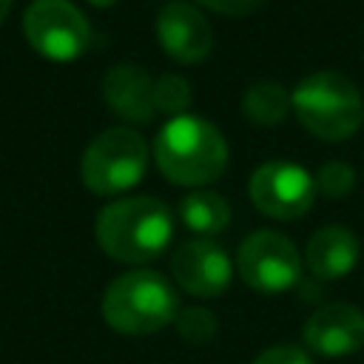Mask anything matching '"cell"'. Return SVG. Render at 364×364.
Returning a JSON list of instances; mask_svg holds the SVG:
<instances>
[{"mask_svg": "<svg viewBox=\"0 0 364 364\" xmlns=\"http://www.w3.org/2000/svg\"><path fill=\"white\" fill-rule=\"evenodd\" d=\"M100 247L125 264L156 259L173 239V213L156 196H128L105 205L94 225Z\"/></svg>", "mask_w": 364, "mask_h": 364, "instance_id": "obj_1", "label": "cell"}, {"mask_svg": "<svg viewBox=\"0 0 364 364\" xmlns=\"http://www.w3.org/2000/svg\"><path fill=\"white\" fill-rule=\"evenodd\" d=\"M154 159L171 182L193 188L222 176L228 165V142L213 122L179 114L159 128L154 139Z\"/></svg>", "mask_w": 364, "mask_h": 364, "instance_id": "obj_2", "label": "cell"}, {"mask_svg": "<svg viewBox=\"0 0 364 364\" xmlns=\"http://www.w3.org/2000/svg\"><path fill=\"white\" fill-rule=\"evenodd\" d=\"M176 313V290L156 270H128L102 293V318L122 336H151L173 324Z\"/></svg>", "mask_w": 364, "mask_h": 364, "instance_id": "obj_3", "label": "cell"}, {"mask_svg": "<svg viewBox=\"0 0 364 364\" xmlns=\"http://www.w3.org/2000/svg\"><path fill=\"white\" fill-rule=\"evenodd\" d=\"M290 108L321 139H347L364 122V100L355 82L338 71H313L290 91Z\"/></svg>", "mask_w": 364, "mask_h": 364, "instance_id": "obj_4", "label": "cell"}, {"mask_svg": "<svg viewBox=\"0 0 364 364\" xmlns=\"http://www.w3.org/2000/svg\"><path fill=\"white\" fill-rule=\"evenodd\" d=\"M148 168V145L134 128H108L91 139L80 173L88 191L100 196L134 188Z\"/></svg>", "mask_w": 364, "mask_h": 364, "instance_id": "obj_5", "label": "cell"}, {"mask_svg": "<svg viewBox=\"0 0 364 364\" xmlns=\"http://www.w3.org/2000/svg\"><path fill=\"white\" fill-rule=\"evenodd\" d=\"M236 267L247 287L259 293H284L301 276V256L287 236L276 230H256L242 239Z\"/></svg>", "mask_w": 364, "mask_h": 364, "instance_id": "obj_6", "label": "cell"}, {"mask_svg": "<svg viewBox=\"0 0 364 364\" xmlns=\"http://www.w3.org/2000/svg\"><path fill=\"white\" fill-rule=\"evenodd\" d=\"M26 40L48 60H74L91 43L85 14L68 0H34L23 17Z\"/></svg>", "mask_w": 364, "mask_h": 364, "instance_id": "obj_7", "label": "cell"}, {"mask_svg": "<svg viewBox=\"0 0 364 364\" xmlns=\"http://www.w3.org/2000/svg\"><path fill=\"white\" fill-rule=\"evenodd\" d=\"M247 193L264 216L299 219L310 210L316 199V182L307 168L287 159H270L253 171Z\"/></svg>", "mask_w": 364, "mask_h": 364, "instance_id": "obj_8", "label": "cell"}, {"mask_svg": "<svg viewBox=\"0 0 364 364\" xmlns=\"http://www.w3.org/2000/svg\"><path fill=\"white\" fill-rule=\"evenodd\" d=\"M176 284L199 299H216L230 287L233 264L213 239H188L171 256Z\"/></svg>", "mask_w": 364, "mask_h": 364, "instance_id": "obj_9", "label": "cell"}, {"mask_svg": "<svg viewBox=\"0 0 364 364\" xmlns=\"http://www.w3.org/2000/svg\"><path fill=\"white\" fill-rule=\"evenodd\" d=\"M301 338L321 358H344L364 347V313L350 301L321 304L304 321Z\"/></svg>", "mask_w": 364, "mask_h": 364, "instance_id": "obj_10", "label": "cell"}, {"mask_svg": "<svg viewBox=\"0 0 364 364\" xmlns=\"http://www.w3.org/2000/svg\"><path fill=\"white\" fill-rule=\"evenodd\" d=\"M156 37H159L162 48L179 63H199L213 48L210 23L205 20V14L196 6H191L185 0H171L159 9Z\"/></svg>", "mask_w": 364, "mask_h": 364, "instance_id": "obj_11", "label": "cell"}, {"mask_svg": "<svg viewBox=\"0 0 364 364\" xmlns=\"http://www.w3.org/2000/svg\"><path fill=\"white\" fill-rule=\"evenodd\" d=\"M102 94L111 111H117L125 119L148 122L156 111L154 105V80L142 65L119 63L114 65L102 80Z\"/></svg>", "mask_w": 364, "mask_h": 364, "instance_id": "obj_12", "label": "cell"}, {"mask_svg": "<svg viewBox=\"0 0 364 364\" xmlns=\"http://www.w3.org/2000/svg\"><path fill=\"white\" fill-rule=\"evenodd\" d=\"M361 256V242L358 236L344 228V225H324L318 228L304 250L307 267L318 279H341L347 276Z\"/></svg>", "mask_w": 364, "mask_h": 364, "instance_id": "obj_13", "label": "cell"}, {"mask_svg": "<svg viewBox=\"0 0 364 364\" xmlns=\"http://www.w3.org/2000/svg\"><path fill=\"white\" fill-rule=\"evenodd\" d=\"M179 219L188 230L199 233L202 239L216 236L228 228L230 222V205L225 196L213 193V191H193L188 196H182L179 202Z\"/></svg>", "mask_w": 364, "mask_h": 364, "instance_id": "obj_14", "label": "cell"}, {"mask_svg": "<svg viewBox=\"0 0 364 364\" xmlns=\"http://www.w3.org/2000/svg\"><path fill=\"white\" fill-rule=\"evenodd\" d=\"M242 111L250 122H259V125H276L287 117L290 111V91L282 85V82H273V80H264V82H256L245 91L242 97Z\"/></svg>", "mask_w": 364, "mask_h": 364, "instance_id": "obj_15", "label": "cell"}, {"mask_svg": "<svg viewBox=\"0 0 364 364\" xmlns=\"http://www.w3.org/2000/svg\"><path fill=\"white\" fill-rule=\"evenodd\" d=\"M193 94H191V82L179 74H162L159 80H154V105L171 117H179L188 111Z\"/></svg>", "mask_w": 364, "mask_h": 364, "instance_id": "obj_16", "label": "cell"}, {"mask_svg": "<svg viewBox=\"0 0 364 364\" xmlns=\"http://www.w3.org/2000/svg\"><path fill=\"white\" fill-rule=\"evenodd\" d=\"M173 324H176V333L188 344H208V341H213V336L219 330V321L208 307H182L176 313Z\"/></svg>", "mask_w": 364, "mask_h": 364, "instance_id": "obj_17", "label": "cell"}, {"mask_svg": "<svg viewBox=\"0 0 364 364\" xmlns=\"http://www.w3.org/2000/svg\"><path fill=\"white\" fill-rule=\"evenodd\" d=\"M316 182V191L330 196V199H338V196H347L355 185V171L353 165L341 162V159H333V162H324L318 168V173L313 176Z\"/></svg>", "mask_w": 364, "mask_h": 364, "instance_id": "obj_18", "label": "cell"}, {"mask_svg": "<svg viewBox=\"0 0 364 364\" xmlns=\"http://www.w3.org/2000/svg\"><path fill=\"white\" fill-rule=\"evenodd\" d=\"M253 364H313V358L301 350V347H293V344H276V347H267L262 350Z\"/></svg>", "mask_w": 364, "mask_h": 364, "instance_id": "obj_19", "label": "cell"}, {"mask_svg": "<svg viewBox=\"0 0 364 364\" xmlns=\"http://www.w3.org/2000/svg\"><path fill=\"white\" fill-rule=\"evenodd\" d=\"M196 3H202V6H208V9H213V11H219V14L242 17V14L256 11L264 0H196Z\"/></svg>", "mask_w": 364, "mask_h": 364, "instance_id": "obj_20", "label": "cell"}, {"mask_svg": "<svg viewBox=\"0 0 364 364\" xmlns=\"http://www.w3.org/2000/svg\"><path fill=\"white\" fill-rule=\"evenodd\" d=\"M11 3H14V0H0V23H3V20H6V14L11 11Z\"/></svg>", "mask_w": 364, "mask_h": 364, "instance_id": "obj_21", "label": "cell"}, {"mask_svg": "<svg viewBox=\"0 0 364 364\" xmlns=\"http://www.w3.org/2000/svg\"><path fill=\"white\" fill-rule=\"evenodd\" d=\"M88 3H94V6H111L114 0H88Z\"/></svg>", "mask_w": 364, "mask_h": 364, "instance_id": "obj_22", "label": "cell"}]
</instances>
